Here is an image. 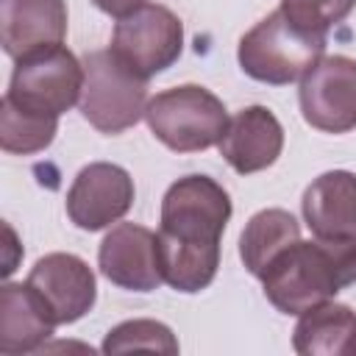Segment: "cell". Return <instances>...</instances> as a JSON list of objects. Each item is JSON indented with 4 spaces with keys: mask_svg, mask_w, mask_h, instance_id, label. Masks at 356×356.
<instances>
[{
    "mask_svg": "<svg viewBox=\"0 0 356 356\" xmlns=\"http://www.w3.org/2000/svg\"><path fill=\"white\" fill-rule=\"evenodd\" d=\"M264 298L284 314H303L356 284V236L295 242L261 275Z\"/></svg>",
    "mask_w": 356,
    "mask_h": 356,
    "instance_id": "obj_1",
    "label": "cell"
},
{
    "mask_svg": "<svg viewBox=\"0 0 356 356\" xmlns=\"http://www.w3.org/2000/svg\"><path fill=\"white\" fill-rule=\"evenodd\" d=\"M325 53V36L298 28L284 17V11H273L259 19L239 39V67L248 78L284 86L303 78Z\"/></svg>",
    "mask_w": 356,
    "mask_h": 356,
    "instance_id": "obj_2",
    "label": "cell"
},
{
    "mask_svg": "<svg viewBox=\"0 0 356 356\" xmlns=\"http://www.w3.org/2000/svg\"><path fill=\"white\" fill-rule=\"evenodd\" d=\"M145 120L153 136L175 153H197L220 145L231 122L222 100L197 83L164 89L150 97Z\"/></svg>",
    "mask_w": 356,
    "mask_h": 356,
    "instance_id": "obj_3",
    "label": "cell"
},
{
    "mask_svg": "<svg viewBox=\"0 0 356 356\" xmlns=\"http://www.w3.org/2000/svg\"><path fill=\"white\" fill-rule=\"evenodd\" d=\"M81 114L100 134H122L134 128L147 108V78L128 70L111 50L83 56Z\"/></svg>",
    "mask_w": 356,
    "mask_h": 356,
    "instance_id": "obj_4",
    "label": "cell"
},
{
    "mask_svg": "<svg viewBox=\"0 0 356 356\" xmlns=\"http://www.w3.org/2000/svg\"><path fill=\"white\" fill-rule=\"evenodd\" d=\"M83 92V61H78L64 44L33 50L17 58L6 97L25 111L61 117Z\"/></svg>",
    "mask_w": 356,
    "mask_h": 356,
    "instance_id": "obj_5",
    "label": "cell"
},
{
    "mask_svg": "<svg viewBox=\"0 0 356 356\" xmlns=\"http://www.w3.org/2000/svg\"><path fill=\"white\" fill-rule=\"evenodd\" d=\"M108 50L128 70L150 78L178 61L184 50V25L167 6L142 3L117 19Z\"/></svg>",
    "mask_w": 356,
    "mask_h": 356,
    "instance_id": "obj_6",
    "label": "cell"
},
{
    "mask_svg": "<svg viewBox=\"0 0 356 356\" xmlns=\"http://www.w3.org/2000/svg\"><path fill=\"white\" fill-rule=\"evenodd\" d=\"M231 220L228 192L209 175H184L161 197V234L195 242L220 245V236Z\"/></svg>",
    "mask_w": 356,
    "mask_h": 356,
    "instance_id": "obj_7",
    "label": "cell"
},
{
    "mask_svg": "<svg viewBox=\"0 0 356 356\" xmlns=\"http://www.w3.org/2000/svg\"><path fill=\"white\" fill-rule=\"evenodd\" d=\"M303 120L323 134H348L356 128V61L348 56H323L298 89Z\"/></svg>",
    "mask_w": 356,
    "mask_h": 356,
    "instance_id": "obj_8",
    "label": "cell"
},
{
    "mask_svg": "<svg viewBox=\"0 0 356 356\" xmlns=\"http://www.w3.org/2000/svg\"><path fill=\"white\" fill-rule=\"evenodd\" d=\"M134 206V181L128 170L111 161H92L86 164L70 192H67V214L83 231H100L120 217L128 214Z\"/></svg>",
    "mask_w": 356,
    "mask_h": 356,
    "instance_id": "obj_9",
    "label": "cell"
},
{
    "mask_svg": "<svg viewBox=\"0 0 356 356\" xmlns=\"http://www.w3.org/2000/svg\"><path fill=\"white\" fill-rule=\"evenodd\" d=\"M31 289L44 300L56 325L81 320L97 298L95 273L81 256L72 253H47L28 273Z\"/></svg>",
    "mask_w": 356,
    "mask_h": 356,
    "instance_id": "obj_10",
    "label": "cell"
},
{
    "mask_svg": "<svg viewBox=\"0 0 356 356\" xmlns=\"http://www.w3.org/2000/svg\"><path fill=\"white\" fill-rule=\"evenodd\" d=\"M100 273L131 292H150L161 284L159 259H156V234L136 222L114 225L97 250Z\"/></svg>",
    "mask_w": 356,
    "mask_h": 356,
    "instance_id": "obj_11",
    "label": "cell"
},
{
    "mask_svg": "<svg viewBox=\"0 0 356 356\" xmlns=\"http://www.w3.org/2000/svg\"><path fill=\"white\" fill-rule=\"evenodd\" d=\"M284 150V128L278 117L264 106H248L236 111L220 139V156L239 172L250 175L275 164Z\"/></svg>",
    "mask_w": 356,
    "mask_h": 356,
    "instance_id": "obj_12",
    "label": "cell"
},
{
    "mask_svg": "<svg viewBox=\"0 0 356 356\" xmlns=\"http://www.w3.org/2000/svg\"><path fill=\"white\" fill-rule=\"evenodd\" d=\"M67 36V6L64 0H3L0 8V42L6 56L14 61L61 44Z\"/></svg>",
    "mask_w": 356,
    "mask_h": 356,
    "instance_id": "obj_13",
    "label": "cell"
},
{
    "mask_svg": "<svg viewBox=\"0 0 356 356\" xmlns=\"http://www.w3.org/2000/svg\"><path fill=\"white\" fill-rule=\"evenodd\" d=\"M303 220L320 239L356 236V175L331 170L317 175L303 192Z\"/></svg>",
    "mask_w": 356,
    "mask_h": 356,
    "instance_id": "obj_14",
    "label": "cell"
},
{
    "mask_svg": "<svg viewBox=\"0 0 356 356\" xmlns=\"http://www.w3.org/2000/svg\"><path fill=\"white\" fill-rule=\"evenodd\" d=\"M56 320L31 284H3L0 289V353L22 356L42 350Z\"/></svg>",
    "mask_w": 356,
    "mask_h": 356,
    "instance_id": "obj_15",
    "label": "cell"
},
{
    "mask_svg": "<svg viewBox=\"0 0 356 356\" xmlns=\"http://www.w3.org/2000/svg\"><path fill=\"white\" fill-rule=\"evenodd\" d=\"M292 348L300 356H356V312L334 300L303 312Z\"/></svg>",
    "mask_w": 356,
    "mask_h": 356,
    "instance_id": "obj_16",
    "label": "cell"
},
{
    "mask_svg": "<svg viewBox=\"0 0 356 356\" xmlns=\"http://www.w3.org/2000/svg\"><path fill=\"white\" fill-rule=\"evenodd\" d=\"M156 259L161 281L178 292L206 289L220 267V245H195L181 242L167 234H156Z\"/></svg>",
    "mask_w": 356,
    "mask_h": 356,
    "instance_id": "obj_17",
    "label": "cell"
},
{
    "mask_svg": "<svg viewBox=\"0 0 356 356\" xmlns=\"http://www.w3.org/2000/svg\"><path fill=\"white\" fill-rule=\"evenodd\" d=\"M298 239H300V225L289 211H284V209H261L248 220V225H245V231L239 236L242 264L248 267L250 275L261 278L264 270L270 267V261L281 250L295 245Z\"/></svg>",
    "mask_w": 356,
    "mask_h": 356,
    "instance_id": "obj_18",
    "label": "cell"
},
{
    "mask_svg": "<svg viewBox=\"0 0 356 356\" xmlns=\"http://www.w3.org/2000/svg\"><path fill=\"white\" fill-rule=\"evenodd\" d=\"M58 131V117H44L19 108L6 95L0 100V147L6 153L28 156L44 150Z\"/></svg>",
    "mask_w": 356,
    "mask_h": 356,
    "instance_id": "obj_19",
    "label": "cell"
},
{
    "mask_svg": "<svg viewBox=\"0 0 356 356\" xmlns=\"http://www.w3.org/2000/svg\"><path fill=\"white\" fill-rule=\"evenodd\" d=\"M131 350H147V353H178L175 334L159 323V320H125L117 328H111L103 339V353H131Z\"/></svg>",
    "mask_w": 356,
    "mask_h": 356,
    "instance_id": "obj_20",
    "label": "cell"
},
{
    "mask_svg": "<svg viewBox=\"0 0 356 356\" xmlns=\"http://www.w3.org/2000/svg\"><path fill=\"white\" fill-rule=\"evenodd\" d=\"M353 8L356 0H281V11L289 22L323 36L328 33V28L339 25Z\"/></svg>",
    "mask_w": 356,
    "mask_h": 356,
    "instance_id": "obj_21",
    "label": "cell"
},
{
    "mask_svg": "<svg viewBox=\"0 0 356 356\" xmlns=\"http://www.w3.org/2000/svg\"><path fill=\"white\" fill-rule=\"evenodd\" d=\"M103 14H111V17H125V14H131L134 8H139L145 0H92Z\"/></svg>",
    "mask_w": 356,
    "mask_h": 356,
    "instance_id": "obj_22",
    "label": "cell"
}]
</instances>
